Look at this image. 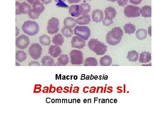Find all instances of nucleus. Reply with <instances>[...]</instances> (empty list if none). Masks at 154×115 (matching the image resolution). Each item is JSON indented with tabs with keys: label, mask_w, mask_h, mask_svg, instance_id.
I'll return each mask as SVG.
<instances>
[{
	"label": "nucleus",
	"mask_w": 154,
	"mask_h": 115,
	"mask_svg": "<svg viewBox=\"0 0 154 115\" xmlns=\"http://www.w3.org/2000/svg\"><path fill=\"white\" fill-rule=\"evenodd\" d=\"M27 54L24 51H17L16 53V59L18 61L22 62L27 59Z\"/></svg>",
	"instance_id": "27"
},
{
	"label": "nucleus",
	"mask_w": 154,
	"mask_h": 115,
	"mask_svg": "<svg viewBox=\"0 0 154 115\" xmlns=\"http://www.w3.org/2000/svg\"><path fill=\"white\" fill-rule=\"evenodd\" d=\"M30 44L29 38L25 35H21L16 38V45L18 49L21 50L26 49Z\"/></svg>",
	"instance_id": "10"
},
{
	"label": "nucleus",
	"mask_w": 154,
	"mask_h": 115,
	"mask_svg": "<svg viewBox=\"0 0 154 115\" xmlns=\"http://www.w3.org/2000/svg\"><path fill=\"white\" fill-rule=\"evenodd\" d=\"M102 23L104 26L108 27L113 24L114 23V21H113V19H109V18L105 17L102 21Z\"/></svg>",
	"instance_id": "34"
},
{
	"label": "nucleus",
	"mask_w": 154,
	"mask_h": 115,
	"mask_svg": "<svg viewBox=\"0 0 154 115\" xmlns=\"http://www.w3.org/2000/svg\"><path fill=\"white\" fill-rule=\"evenodd\" d=\"M69 13L74 17H78L81 15V11L79 5H71L69 8Z\"/></svg>",
	"instance_id": "15"
},
{
	"label": "nucleus",
	"mask_w": 154,
	"mask_h": 115,
	"mask_svg": "<svg viewBox=\"0 0 154 115\" xmlns=\"http://www.w3.org/2000/svg\"><path fill=\"white\" fill-rule=\"evenodd\" d=\"M91 20L90 16L89 15H83L76 20L77 24L80 25L88 24Z\"/></svg>",
	"instance_id": "18"
},
{
	"label": "nucleus",
	"mask_w": 154,
	"mask_h": 115,
	"mask_svg": "<svg viewBox=\"0 0 154 115\" xmlns=\"http://www.w3.org/2000/svg\"><path fill=\"white\" fill-rule=\"evenodd\" d=\"M117 3L119 6L125 7L128 4V0H117Z\"/></svg>",
	"instance_id": "35"
},
{
	"label": "nucleus",
	"mask_w": 154,
	"mask_h": 115,
	"mask_svg": "<svg viewBox=\"0 0 154 115\" xmlns=\"http://www.w3.org/2000/svg\"><path fill=\"white\" fill-rule=\"evenodd\" d=\"M23 32L30 36H34L39 33V25L35 21L28 20L24 22L22 26Z\"/></svg>",
	"instance_id": "3"
},
{
	"label": "nucleus",
	"mask_w": 154,
	"mask_h": 115,
	"mask_svg": "<svg viewBox=\"0 0 154 115\" xmlns=\"http://www.w3.org/2000/svg\"><path fill=\"white\" fill-rule=\"evenodd\" d=\"M28 65L29 66H40V64L37 61H32L29 63Z\"/></svg>",
	"instance_id": "37"
},
{
	"label": "nucleus",
	"mask_w": 154,
	"mask_h": 115,
	"mask_svg": "<svg viewBox=\"0 0 154 115\" xmlns=\"http://www.w3.org/2000/svg\"><path fill=\"white\" fill-rule=\"evenodd\" d=\"M39 40L40 43L44 46H49L51 43L50 38L46 35H43L40 36Z\"/></svg>",
	"instance_id": "28"
},
{
	"label": "nucleus",
	"mask_w": 154,
	"mask_h": 115,
	"mask_svg": "<svg viewBox=\"0 0 154 115\" xmlns=\"http://www.w3.org/2000/svg\"><path fill=\"white\" fill-rule=\"evenodd\" d=\"M28 51L31 57L34 60H38L42 54V48L39 44H33L29 47Z\"/></svg>",
	"instance_id": "6"
},
{
	"label": "nucleus",
	"mask_w": 154,
	"mask_h": 115,
	"mask_svg": "<svg viewBox=\"0 0 154 115\" xmlns=\"http://www.w3.org/2000/svg\"><path fill=\"white\" fill-rule=\"evenodd\" d=\"M152 59L151 54L150 52H143L140 54L139 61L140 63H146L149 62Z\"/></svg>",
	"instance_id": "17"
},
{
	"label": "nucleus",
	"mask_w": 154,
	"mask_h": 115,
	"mask_svg": "<svg viewBox=\"0 0 154 115\" xmlns=\"http://www.w3.org/2000/svg\"><path fill=\"white\" fill-rule=\"evenodd\" d=\"M139 58V53L136 50L129 51L127 55V59L129 61L131 62H136Z\"/></svg>",
	"instance_id": "24"
},
{
	"label": "nucleus",
	"mask_w": 154,
	"mask_h": 115,
	"mask_svg": "<svg viewBox=\"0 0 154 115\" xmlns=\"http://www.w3.org/2000/svg\"><path fill=\"white\" fill-rule=\"evenodd\" d=\"M61 33L64 36L67 38H70L74 35L73 30V29L65 26L61 29Z\"/></svg>",
	"instance_id": "31"
},
{
	"label": "nucleus",
	"mask_w": 154,
	"mask_h": 115,
	"mask_svg": "<svg viewBox=\"0 0 154 115\" xmlns=\"http://www.w3.org/2000/svg\"><path fill=\"white\" fill-rule=\"evenodd\" d=\"M57 62L55 64V66H65L69 62V58L68 55L66 54H62L58 58Z\"/></svg>",
	"instance_id": "14"
},
{
	"label": "nucleus",
	"mask_w": 154,
	"mask_h": 115,
	"mask_svg": "<svg viewBox=\"0 0 154 115\" xmlns=\"http://www.w3.org/2000/svg\"><path fill=\"white\" fill-rule=\"evenodd\" d=\"M112 58L108 55L102 57L100 60V64L101 66H109L112 64Z\"/></svg>",
	"instance_id": "23"
},
{
	"label": "nucleus",
	"mask_w": 154,
	"mask_h": 115,
	"mask_svg": "<svg viewBox=\"0 0 154 115\" xmlns=\"http://www.w3.org/2000/svg\"><path fill=\"white\" fill-rule=\"evenodd\" d=\"M70 62L73 65H80L84 62L83 53L79 50H73L70 52Z\"/></svg>",
	"instance_id": "4"
},
{
	"label": "nucleus",
	"mask_w": 154,
	"mask_h": 115,
	"mask_svg": "<svg viewBox=\"0 0 154 115\" xmlns=\"http://www.w3.org/2000/svg\"><path fill=\"white\" fill-rule=\"evenodd\" d=\"M72 47L78 49H83L86 46V43L85 40L78 36H73L71 41Z\"/></svg>",
	"instance_id": "11"
},
{
	"label": "nucleus",
	"mask_w": 154,
	"mask_h": 115,
	"mask_svg": "<svg viewBox=\"0 0 154 115\" xmlns=\"http://www.w3.org/2000/svg\"><path fill=\"white\" fill-rule=\"evenodd\" d=\"M64 42L63 35L59 33L55 35L52 38V42L55 45L57 46H62Z\"/></svg>",
	"instance_id": "22"
},
{
	"label": "nucleus",
	"mask_w": 154,
	"mask_h": 115,
	"mask_svg": "<svg viewBox=\"0 0 154 115\" xmlns=\"http://www.w3.org/2000/svg\"><path fill=\"white\" fill-rule=\"evenodd\" d=\"M88 47L90 50L99 56L104 55L107 51V46L94 38L90 39L88 42Z\"/></svg>",
	"instance_id": "2"
},
{
	"label": "nucleus",
	"mask_w": 154,
	"mask_h": 115,
	"mask_svg": "<svg viewBox=\"0 0 154 115\" xmlns=\"http://www.w3.org/2000/svg\"><path fill=\"white\" fill-rule=\"evenodd\" d=\"M32 8L34 10L36 11L39 13H40V14H41L45 9V7H44L43 3H41L40 2H39L32 5Z\"/></svg>",
	"instance_id": "32"
},
{
	"label": "nucleus",
	"mask_w": 154,
	"mask_h": 115,
	"mask_svg": "<svg viewBox=\"0 0 154 115\" xmlns=\"http://www.w3.org/2000/svg\"><path fill=\"white\" fill-rule=\"evenodd\" d=\"M27 1L31 5H33L39 2H40V0H27Z\"/></svg>",
	"instance_id": "38"
},
{
	"label": "nucleus",
	"mask_w": 154,
	"mask_h": 115,
	"mask_svg": "<svg viewBox=\"0 0 154 115\" xmlns=\"http://www.w3.org/2000/svg\"><path fill=\"white\" fill-rule=\"evenodd\" d=\"M81 1V0H68V2L70 4H72V3H77Z\"/></svg>",
	"instance_id": "39"
},
{
	"label": "nucleus",
	"mask_w": 154,
	"mask_h": 115,
	"mask_svg": "<svg viewBox=\"0 0 154 115\" xmlns=\"http://www.w3.org/2000/svg\"><path fill=\"white\" fill-rule=\"evenodd\" d=\"M18 1H22V0H18Z\"/></svg>",
	"instance_id": "44"
},
{
	"label": "nucleus",
	"mask_w": 154,
	"mask_h": 115,
	"mask_svg": "<svg viewBox=\"0 0 154 115\" xmlns=\"http://www.w3.org/2000/svg\"><path fill=\"white\" fill-rule=\"evenodd\" d=\"M136 36L139 40H143L147 36V31L144 29H139L136 32Z\"/></svg>",
	"instance_id": "30"
},
{
	"label": "nucleus",
	"mask_w": 154,
	"mask_h": 115,
	"mask_svg": "<svg viewBox=\"0 0 154 115\" xmlns=\"http://www.w3.org/2000/svg\"><path fill=\"white\" fill-rule=\"evenodd\" d=\"M92 21L96 23L101 22L104 18L103 11L100 10H96L93 11L92 13Z\"/></svg>",
	"instance_id": "13"
},
{
	"label": "nucleus",
	"mask_w": 154,
	"mask_h": 115,
	"mask_svg": "<svg viewBox=\"0 0 154 115\" xmlns=\"http://www.w3.org/2000/svg\"><path fill=\"white\" fill-rule=\"evenodd\" d=\"M87 1H92V0H87Z\"/></svg>",
	"instance_id": "43"
},
{
	"label": "nucleus",
	"mask_w": 154,
	"mask_h": 115,
	"mask_svg": "<svg viewBox=\"0 0 154 115\" xmlns=\"http://www.w3.org/2000/svg\"><path fill=\"white\" fill-rule=\"evenodd\" d=\"M140 14L145 18L151 17L152 16V7L151 6L146 5L140 9Z\"/></svg>",
	"instance_id": "19"
},
{
	"label": "nucleus",
	"mask_w": 154,
	"mask_h": 115,
	"mask_svg": "<svg viewBox=\"0 0 154 115\" xmlns=\"http://www.w3.org/2000/svg\"><path fill=\"white\" fill-rule=\"evenodd\" d=\"M81 15H88V13L90 11L91 6L89 3H83L79 5Z\"/></svg>",
	"instance_id": "25"
},
{
	"label": "nucleus",
	"mask_w": 154,
	"mask_h": 115,
	"mask_svg": "<svg viewBox=\"0 0 154 115\" xmlns=\"http://www.w3.org/2000/svg\"><path fill=\"white\" fill-rule=\"evenodd\" d=\"M28 14L29 18L31 19H36L39 18L41 14L34 10L33 9H31Z\"/></svg>",
	"instance_id": "33"
},
{
	"label": "nucleus",
	"mask_w": 154,
	"mask_h": 115,
	"mask_svg": "<svg viewBox=\"0 0 154 115\" xmlns=\"http://www.w3.org/2000/svg\"><path fill=\"white\" fill-rule=\"evenodd\" d=\"M125 16L128 18H136L140 16V9L133 5H128L125 8L124 11Z\"/></svg>",
	"instance_id": "7"
},
{
	"label": "nucleus",
	"mask_w": 154,
	"mask_h": 115,
	"mask_svg": "<svg viewBox=\"0 0 154 115\" xmlns=\"http://www.w3.org/2000/svg\"><path fill=\"white\" fill-rule=\"evenodd\" d=\"M123 36V32L120 27H115L108 32L106 36V42L111 46H115L120 43Z\"/></svg>",
	"instance_id": "1"
},
{
	"label": "nucleus",
	"mask_w": 154,
	"mask_h": 115,
	"mask_svg": "<svg viewBox=\"0 0 154 115\" xmlns=\"http://www.w3.org/2000/svg\"><path fill=\"white\" fill-rule=\"evenodd\" d=\"M84 66H97L98 65V61L95 58H88L84 61Z\"/></svg>",
	"instance_id": "26"
},
{
	"label": "nucleus",
	"mask_w": 154,
	"mask_h": 115,
	"mask_svg": "<svg viewBox=\"0 0 154 115\" xmlns=\"http://www.w3.org/2000/svg\"><path fill=\"white\" fill-rule=\"evenodd\" d=\"M74 34L85 41H87L91 35L90 28L87 26H77L75 28Z\"/></svg>",
	"instance_id": "5"
},
{
	"label": "nucleus",
	"mask_w": 154,
	"mask_h": 115,
	"mask_svg": "<svg viewBox=\"0 0 154 115\" xmlns=\"http://www.w3.org/2000/svg\"><path fill=\"white\" fill-rule=\"evenodd\" d=\"M66 0H55V2L56 3H60V2H64L66 1Z\"/></svg>",
	"instance_id": "41"
},
{
	"label": "nucleus",
	"mask_w": 154,
	"mask_h": 115,
	"mask_svg": "<svg viewBox=\"0 0 154 115\" xmlns=\"http://www.w3.org/2000/svg\"><path fill=\"white\" fill-rule=\"evenodd\" d=\"M107 1H110L112 2H115L117 0H107Z\"/></svg>",
	"instance_id": "42"
},
{
	"label": "nucleus",
	"mask_w": 154,
	"mask_h": 115,
	"mask_svg": "<svg viewBox=\"0 0 154 115\" xmlns=\"http://www.w3.org/2000/svg\"><path fill=\"white\" fill-rule=\"evenodd\" d=\"M62 50L57 45H51L49 49V53L52 57L56 58L59 56L62 53Z\"/></svg>",
	"instance_id": "12"
},
{
	"label": "nucleus",
	"mask_w": 154,
	"mask_h": 115,
	"mask_svg": "<svg viewBox=\"0 0 154 115\" xmlns=\"http://www.w3.org/2000/svg\"><path fill=\"white\" fill-rule=\"evenodd\" d=\"M59 20L55 17H52L48 21L47 29L49 34H55L59 30Z\"/></svg>",
	"instance_id": "8"
},
{
	"label": "nucleus",
	"mask_w": 154,
	"mask_h": 115,
	"mask_svg": "<svg viewBox=\"0 0 154 115\" xmlns=\"http://www.w3.org/2000/svg\"><path fill=\"white\" fill-rule=\"evenodd\" d=\"M76 23L77 22L76 20L73 18L67 17L64 20V26L71 29L75 27Z\"/></svg>",
	"instance_id": "20"
},
{
	"label": "nucleus",
	"mask_w": 154,
	"mask_h": 115,
	"mask_svg": "<svg viewBox=\"0 0 154 115\" xmlns=\"http://www.w3.org/2000/svg\"><path fill=\"white\" fill-rule=\"evenodd\" d=\"M105 17L110 19H113L116 16L117 12L113 7H108L105 9Z\"/></svg>",
	"instance_id": "16"
},
{
	"label": "nucleus",
	"mask_w": 154,
	"mask_h": 115,
	"mask_svg": "<svg viewBox=\"0 0 154 115\" xmlns=\"http://www.w3.org/2000/svg\"><path fill=\"white\" fill-rule=\"evenodd\" d=\"M123 27L125 33L129 34L134 33L136 30L135 26L130 23L126 24Z\"/></svg>",
	"instance_id": "29"
},
{
	"label": "nucleus",
	"mask_w": 154,
	"mask_h": 115,
	"mask_svg": "<svg viewBox=\"0 0 154 115\" xmlns=\"http://www.w3.org/2000/svg\"><path fill=\"white\" fill-rule=\"evenodd\" d=\"M41 1L42 2V3L44 4H49L52 1V0H41Z\"/></svg>",
	"instance_id": "40"
},
{
	"label": "nucleus",
	"mask_w": 154,
	"mask_h": 115,
	"mask_svg": "<svg viewBox=\"0 0 154 115\" xmlns=\"http://www.w3.org/2000/svg\"><path fill=\"white\" fill-rule=\"evenodd\" d=\"M42 65L43 66H55L54 60L49 56H44L42 59Z\"/></svg>",
	"instance_id": "21"
},
{
	"label": "nucleus",
	"mask_w": 154,
	"mask_h": 115,
	"mask_svg": "<svg viewBox=\"0 0 154 115\" xmlns=\"http://www.w3.org/2000/svg\"><path fill=\"white\" fill-rule=\"evenodd\" d=\"M143 0H129L130 2L133 5H138L140 4Z\"/></svg>",
	"instance_id": "36"
},
{
	"label": "nucleus",
	"mask_w": 154,
	"mask_h": 115,
	"mask_svg": "<svg viewBox=\"0 0 154 115\" xmlns=\"http://www.w3.org/2000/svg\"><path fill=\"white\" fill-rule=\"evenodd\" d=\"M31 7L27 3L22 2L20 3L19 2H16V15L21 14H27L29 13L31 10Z\"/></svg>",
	"instance_id": "9"
}]
</instances>
